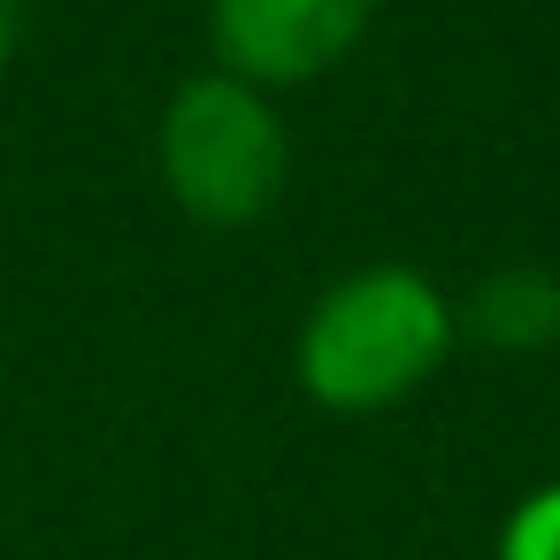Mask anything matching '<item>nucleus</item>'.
I'll list each match as a JSON object with an SVG mask.
<instances>
[{
  "instance_id": "nucleus-6",
  "label": "nucleus",
  "mask_w": 560,
  "mask_h": 560,
  "mask_svg": "<svg viewBox=\"0 0 560 560\" xmlns=\"http://www.w3.org/2000/svg\"><path fill=\"white\" fill-rule=\"evenodd\" d=\"M16 47H24V0H0V70L16 62Z\"/></svg>"
},
{
  "instance_id": "nucleus-5",
  "label": "nucleus",
  "mask_w": 560,
  "mask_h": 560,
  "mask_svg": "<svg viewBox=\"0 0 560 560\" xmlns=\"http://www.w3.org/2000/svg\"><path fill=\"white\" fill-rule=\"evenodd\" d=\"M499 560H560V483L529 491V499H522V506L506 514Z\"/></svg>"
},
{
  "instance_id": "nucleus-2",
  "label": "nucleus",
  "mask_w": 560,
  "mask_h": 560,
  "mask_svg": "<svg viewBox=\"0 0 560 560\" xmlns=\"http://www.w3.org/2000/svg\"><path fill=\"white\" fill-rule=\"evenodd\" d=\"M162 177L170 200L208 231H246L284 200L292 139L277 108L238 78H185L162 116Z\"/></svg>"
},
{
  "instance_id": "nucleus-3",
  "label": "nucleus",
  "mask_w": 560,
  "mask_h": 560,
  "mask_svg": "<svg viewBox=\"0 0 560 560\" xmlns=\"http://www.w3.org/2000/svg\"><path fill=\"white\" fill-rule=\"evenodd\" d=\"M376 16V0H208L223 78L238 85H307L338 70Z\"/></svg>"
},
{
  "instance_id": "nucleus-1",
  "label": "nucleus",
  "mask_w": 560,
  "mask_h": 560,
  "mask_svg": "<svg viewBox=\"0 0 560 560\" xmlns=\"http://www.w3.org/2000/svg\"><path fill=\"white\" fill-rule=\"evenodd\" d=\"M453 346V315L422 269L376 261L330 284L300 330V392L330 415H376L407 399Z\"/></svg>"
},
{
  "instance_id": "nucleus-4",
  "label": "nucleus",
  "mask_w": 560,
  "mask_h": 560,
  "mask_svg": "<svg viewBox=\"0 0 560 560\" xmlns=\"http://www.w3.org/2000/svg\"><path fill=\"white\" fill-rule=\"evenodd\" d=\"M476 330L506 353H537L560 338V277L522 261V269H499L476 284Z\"/></svg>"
}]
</instances>
